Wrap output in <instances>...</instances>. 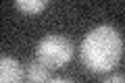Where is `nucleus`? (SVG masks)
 <instances>
[{
    "instance_id": "3",
    "label": "nucleus",
    "mask_w": 125,
    "mask_h": 83,
    "mask_svg": "<svg viewBox=\"0 0 125 83\" xmlns=\"http://www.w3.org/2000/svg\"><path fill=\"white\" fill-rule=\"evenodd\" d=\"M25 77L23 66L10 56H0V83H19Z\"/></svg>"
},
{
    "instance_id": "5",
    "label": "nucleus",
    "mask_w": 125,
    "mask_h": 83,
    "mask_svg": "<svg viewBox=\"0 0 125 83\" xmlns=\"http://www.w3.org/2000/svg\"><path fill=\"white\" fill-rule=\"evenodd\" d=\"M50 0H15V6L23 15H38L48 6Z\"/></svg>"
},
{
    "instance_id": "6",
    "label": "nucleus",
    "mask_w": 125,
    "mask_h": 83,
    "mask_svg": "<svg viewBox=\"0 0 125 83\" xmlns=\"http://www.w3.org/2000/svg\"><path fill=\"white\" fill-rule=\"evenodd\" d=\"M106 81H123V75H113V77H108Z\"/></svg>"
},
{
    "instance_id": "4",
    "label": "nucleus",
    "mask_w": 125,
    "mask_h": 83,
    "mask_svg": "<svg viewBox=\"0 0 125 83\" xmlns=\"http://www.w3.org/2000/svg\"><path fill=\"white\" fill-rule=\"evenodd\" d=\"M23 73H25L23 79H27V81H31V83H40V81H48L50 79V69L46 65H42L38 58H33V60L25 66Z\"/></svg>"
},
{
    "instance_id": "1",
    "label": "nucleus",
    "mask_w": 125,
    "mask_h": 83,
    "mask_svg": "<svg viewBox=\"0 0 125 83\" xmlns=\"http://www.w3.org/2000/svg\"><path fill=\"white\" fill-rule=\"evenodd\" d=\"M123 58V37L111 25L92 29L81 42V60L92 73H106Z\"/></svg>"
},
{
    "instance_id": "2",
    "label": "nucleus",
    "mask_w": 125,
    "mask_h": 83,
    "mask_svg": "<svg viewBox=\"0 0 125 83\" xmlns=\"http://www.w3.org/2000/svg\"><path fill=\"white\" fill-rule=\"evenodd\" d=\"M36 58L48 69H61L73 58V44L65 35L50 33L40 39L36 48Z\"/></svg>"
}]
</instances>
